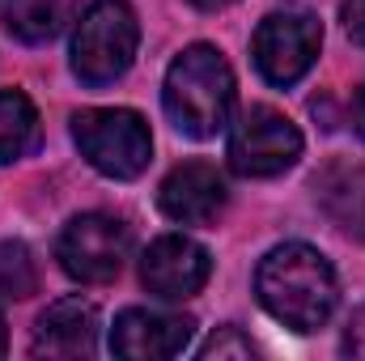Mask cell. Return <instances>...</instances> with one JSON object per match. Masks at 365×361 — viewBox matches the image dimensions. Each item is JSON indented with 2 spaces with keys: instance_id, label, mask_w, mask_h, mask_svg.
Segmentation results:
<instances>
[{
  "instance_id": "10",
  "label": "cell",
  "mask_w": 365,
  "mask_h": 361,
  "mask_svg": "<svg viewBox=\"0 0 365 361\" xmlns=\"http://www.w3.org/2000/svg\"><path fill=\"white\" fill-rule=\"evenodd\" d=\"M158 204L179 225H208L225 208V179L208 162H182L166 175L162 191H158Z\"/></svg>"
},
{
  "instance_id": "1",
  "label": "cell",
  "mask_w": 365,
  "mask_h": 361,
  "mask_svg": "<svg viewBox=\"0 0 365 361\" xmlns=\"http://www.w3.org/2000/svg\"><path fill=\"white\" fill-rule=\"evenodd\" d=\"M255 293L264 310L284 327L319 332L336 310V272L314 247L284 243L264 255V264L255 272Z\"/></svg>"
},
{
  "instance_id": "5",
  "label": "cell",
  "mask_w": 365,
  "mask_h": 361,
  "mask_svg": "<svg viewBox=\"0 0 365 361\" xmlns=\"http://www.w3.org/2000/svg\"><path fill=\"white\" fill-rule=\"evenodd\" d=\"M132 251V234L119 217L106 213H81L60 234V268L81 285H106L123 272V260Z\"/></svg>"
},
{
  "instance_id": "3",
  "label": "cell",
  "mask_w": 365,
  "mask_h": 361,
  "mask_svg": "<svg viewBox=\"0 0 365 361\" xmlns=\"http://www.w3.org/2000/svg\"><path fill=\"white\" fill-rule=\"evenodd\" d=\"M136 43H140L136 13L123 0H93L73 34V73L86 86H110L132 68Z\"/></svg>"
},
{
  "instance_id": "13",
  "label": "cell",
  "mask_w": 365,
  "mask_h": 361,
  "mask_svg": "<svg viewBox=\"0 0 365 361\" xmlns=\"http://www.w3.org/2000/svg\"><path fill=\"white\" fill-rule=\"evenodd\" d=\"M73 0H0V21L21 43H51L68 21Z\"/></svg>"
},
{
  "instance_id": "9",
  "label": "cell",
  "mask_w": 365,
  "mask_h": 361,
  "mask_svg": "<svg viewBox=\"0 0 365 361\" xmlns=\"http://www.w3.org/2000/svg\"><path fill=\"white\" fill-rule=\"evenodd\" d=\"M191 319L182 315H162V310H123L110 327V353L128 361H158V357H179L191 345Z\"/></svg>"
},
{
  "instance_id": "2",
  "label": "cell",
  "mask_w": 365,
  "mask_h": 361,
  "mask_svg": "<svg viewBox=\"0 0 365 361\" xmlns=\"http://www.w3.org/2000/svg\"><path fill=\"white\" fill-rule=\"evenodd\" d=\"M166 115L175 119V128L204 141V136H217L230 119V106H234V73L225 64V56L217 47H187L179 60L170 64L166 73Z\"/></svg>"
},
{
  "instance_id": "14",
  "label": "cell",
  "mask_w": 365,
  "mask_h": 361,
  "mask_svg": "<svg viewBox=\"0 0 365 361\" xmlns=\"http://www.w3.org/2000/svg\"><path fill=\"white\" fill-rule=\"evenodd\" d=\"M38 145V111L26 93L0 90V166L26 158Z\"/></svg>"
},
{
  "instance_id": "11",
  "label": "cell",
  "mask_w": 365,
  "mask_h": 361,
  "mask_svg": "<svg viewBox=\"0 0 365 361\" xmlns=\"http://www.w3.org/2000/svg\"><path fill=\"white\" fill-rule=\"evenodd\" d=\"M34 357H93L98 349V315L81 298H60L34 327Z\"/></svg>"
},
{
  "instance_id": "19",
  "label": "cell",
  "mask_w": 365,
  "mask_h": 361,
  "mask_svg": "<svg viewBox=\"0 0 365 361\" xmlns=\"http://www.w3.org/2000/svg\"><path fill=\"white\" fill-rule=\"evenodd\" d=\"M353 128L365 136V86L357 90V98H353Z\"/></svg>"
},
{
  "instance_id": "17",
  "label": "cell",
  "mask_w": 365,
  "mask_h": 361,
  "mask_svg": "<svg viewBox=\"0 0 365 361\" xmlns=\"http://www.w3.org/2000/svg\"><path fill=\"white\" fill-rule=\"evenodd\" d=\"M340 17H344L349 39L365 47V0H344V4H340Z\"/></svg>"
},
{
  "instance_id": "18",
  "label": "cell",
  "mask_w": 365,
  "mask_h": 361,
  "mask_svg": "<svg viewBox=\"0 0 365 361\" xmlns=\"http://www.w3.org/2000/svg\"><path fill=\"white\" fill-rule=\"evenodd\" d=\"M344 353L353 357H365V306L349 319V332H344Z\"/></svg>"
},
{
  "instance_id": "16",
  "label": "cell",
  "mask_w": 365,
  "mask_h": 361,
  "mask_svg": "<svg viewBox=\"0 0 365 361\" xmlns=\"http://www.w3.org/2000/svg\"><path fill=\"white\" fill-rule=\"evenodd\" d=\"M251 353L255 349L238 327H221V332H212L208 345H200V357H251Z\"/></svg>"
},
{
  "instance_id": "6",
  "label": "cell",
  "mask_w": 365,
  "mask_h": 361,
  "mask_svg": "<svg viewBox=\"0 0 365 361\" xmlns=\"http://www.w3.org/2000/svg\"><path fill=\"white\" fill-rule=\"evenodd\" d=\"M251 47H255V68L264 73V81L293 86L314 64V56L323 47V26L306 9H280L259 21Z\"/></svg>"
},
{
  "instance_id": "20",
  "label": "cell",
  "mask_w": 365,
  "mask_h": 361,
  "mask_svg": "<svg viewBox=\"0 0 365 361\" xmlns=\"http://www.w3.org/2000/svg\"><path fill=\"white\" fill-rule=\"evenodd\" d=\"M191 4H195V9H208V13H212V9H225V4H234V0H191Z\"/></svg>"
},
{
  "instance_id": "7",
  "label": "cell",
  "mask_w": 365,
  "mask_h": 361,
  "mask_svg": "<svg viewBox=\"0 0 365 361\" xmlns=\"http://www.w3.org/2000/svg\"><path fill=\"white\" fill-rule=\"evenodd\" d=\"M302 158V132L272 106H251L230 132V166L242 179H272Z\"/></svg>"
},
{
  "instance_id": "4",
  "label": "cell",
  "mask_w": 365,
  "mask_h": 361,
  "mask_svg": "<svg viewBox=\"0 0 365 361\" xmlns=\"http://www.w3.org/2000/svg\"><path fill=\"white\" fill-rule=\"evenodd\" d=\"M73 136H77L86 162L110 179H136V175H145V166L153 158L149 123L128 106H102V111L73 115Z\"/></svg>"
},
{
  "instance_id": "12",
  "label": "cell",
  "mask_w": 365,
  "mask_h": 361,
  "mask_svg": "<svg viewBox=\"0 0 365 361\" xmlns=\"http://www.w3.org/2000/svg\"><path fill=\"white\" fill-rule=\"evenodd\" d=\"M314 200L331 225H340L353 238H365V166L344 158L327 162L314 175Z\"/></svg>"
},
{
  "instance_id": "15",
  "label": "cell",
  "mask_w": 365,
  "mask_h": 361,
  "mask_svg": "<svg viewBox=\"0 0 365 361\" xmlns=\"http://www.w3.org/2000/svg\"><path fill=\"white\" fill-rule=\"evenodd\" d=\"M38 289V264L26 243H0V298H30Z\"/></svg>"
},
{
  "instance_id": "8",
  "label": "cell",
  "mask_w": 365,
  "mask_h": 361,
  "mask_svg": "<svg viewBox=\"0 0 365 361\" xmlns=\"http://www.w3.org/2000/svg\"><path fill=\"white\" fill-rule=\"evenodd\" d=\"M208 272H212V260L200 243H191L182 234H166L145 251L140 280H145L149 293H158L166 302H179V298H191V293L204 289Z\"/></svg>"
},
{
  "instance_id": "21",
  "label": "cell",
  "mask_w": 365,
  "mask_h": 361,
  "mask_svg": "<svg viewBox=\"0 0 365 361\" xmlns=\"http://www.w3.org/2000/svg\"><path fill=\"white\" fill-rule=\"evenodd\" d=\"M0 357H4V319H0Z\"/></svg>"
}]
</instances>
